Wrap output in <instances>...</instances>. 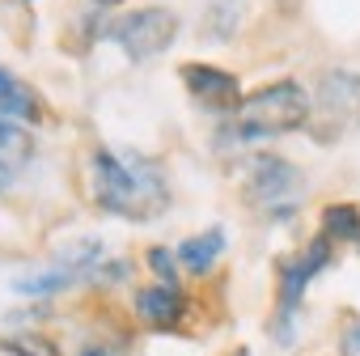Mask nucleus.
<instances>
[{
  "mask_svg": "<svg viewBox=\"0 0 360 356\" xmlns=\"http://www.w3.org/2000/svg\"><path fill=\"white\" fill-rule=\"evenodd\" d=\"M183 85L195 94L200 106H208L212 115H238L242 110V89H238V77L225 72V68H212V64H183Z\"/></svg>",
  "mask_w": 360,
  "mask_h": 356,
  "instance_id": "5",
  "label": "nucleus"
},
{
  "mask_svg": "<svg viewBox=\"0 0 360 356\" xmlns=\"http://www.w3.org/2000/svg\"><path fill=\"white\" fill-rule=\"evenodd\" d=\"M292 191H301V170H297L292 161L271 157V153H263V157L250 161L246 200H255V204H280V200H288Z\"/></svg>",
  "mask_w": 360,
  "mask_h": 356,
  "instance_id": "6",
  "label": "nucleus"
},
{
  "mask_svg": "<svg viewBox=\"0 0 360 356\" xmlns=\"http://www.w3.org/2000/svg\"><path fill=\"white\" fill-rule=\"evenodd\" d=\"M131 60H153L161 56L174 34H178V18L169 9H131L127 18H119L110 30H106Z\"/></svg>",
  "mask_w": 360,
  "mask_h": 356,
  "instance_id": "4",
  "label": "nucleus"
},
{
  "mask_svg": "<svg viewBox=\"0 0 360 356\" xmlns=\"http://www.w3.org/2000/svg\"><path fill=\"white\" fill-rule=\"evenodd\" d=\"M136 318L144 326H178V318H183V293H178L174 284H153V288H140L136 293Z\"/></svg>",
  "mask_w": 360,
  "mask_h": 356,
  "instance_id": "8",
  "label": "nucleus"
},
{
  "mask_svg": "<svg viewBox=\"0 0 360 356\" xmlns=\"http://www.w3.org/2000/svg\"><path fill=\"white\" fill-rule=\"evenodd\" d=\"M94 5H119V0H94Z\"/></svg>",
  "mask_w": 360,
  "mask_h": 356,
  "instance_id": "17",
  "label": "nucleus"
},
{
  "mask_svg": "<svg viewBox=\"0 0 360 356\" xmlns=\"http://www.w3.org/2000/svg\"><path fill=\"white\" fill-rule=\"evenodd\" d=\"M309 132L330 144L343 132H360V72H326L318 81V102L309 115Z\"/></svg>",
  "mask_w": 360,
  "mask_h": 356,
  "instance_id": "3",
  "label": "nucleus"
},
{
  "mask_svg": "<svg viewBox=\"0 0 360 356\" xmlns=\"http://www.w3.org/2000/svg\"><path fill=\"white\" fill-rule=\"evenodd\" d=\"M30 153H34L30 132L18 127V123H9V119H0V191H5L13 178L22 174V165L30 161Z\"/></svg>",
  "mask_w": 360,
  "mask_h": 356,
  "instance_id": "9",
  "label": "nucleus"
},
{
  "mask_svg": "<svg viewBox=\"0 0 360 356\" xmlns=\"http://www.w3.org/2000/svg\"><path fill=\"white\" fill-rule=\"evenodd\" d=\"M77 356H110L106 348H85V352H77Z\"/></svg>",
  "mask_w": 360,
  "mask_h": 356,
  "instance_id": "16",
  "label": "nucleus"
},
{
  "mask_svg": "<svg viewBox=\"0 0 360 356\" xmlns=\"http://www.w3.org/2000/svg\"><path fill=\"white\" fill-rule=\"evenodd\" d=\"M309 98L297 81H276L259 94H250L238 110L233 123V140H267V136H284L297 127H309Z\"/></svg>",
  "mask_w": 360,
  "mask_h": 356,
  "instance_id": "2",
  "label": "nucleus"
},
{
  "mask_svg": "<svg viewBox=\"0 0 360 356\" xmlns=\"http://www.w3.org/2000/svg\"><path fill=\"white\" fill-rule=\"evenodd\" d=\"M339 356H360V322H352L339 339Z\"/></svg>",
  "mask_w": 360,
  "mask_h": 356,
  "instance_id": "15",
  "label": "nucleus"
},
{
  "mask_svg": "<svg viewBox=\"0 0 360 356\" xmlns=\"http://www.w3.org/2000/svg\"><path fill=\"white\" fill-rule=\"evenodd\" d=\"M330 263V238L322 234V238H314L284 272H280V318H292V310H297V301H301V293H305V284L322 272Z\"/></svg>",
  "mask_w": 360,
  "mask_h": 356,
  "instance_id": "7",
  "label": "nucleus"
},
{
  "mask_svg": "<svg viewBox=\"0 0 360 356\" xmlns=\"http://www.w3.org/2000/svg\"><path fill=\"white\" fill-rule=\"evenodd\" d=\"M43 115V102H39V94L30 89V85H22V81H13L5 68H0V119H39Z\"/></svg>",
  "mask_w": 360,
  "mask_h": 356,
  "instance_id": "10",
  "label": "nucleus"
},
{
  "mask_svg": "<svg viewBox=\"0 0 360 356\" xmlns=\"http://www.w3.org/2000/svg\"><path fill=\"white\" fill-rule=\"evenodd\" d=\"M221 250H225V229L212 225V229H204V234H195V238H187L183 246H178V259H183L191 272H208Z\"/></svg>",
  "mask_w": 360,
  "mask_h": 356,
  "instance_id": "11",
  "label": "nucleus"
},
{
  "mask_svg": "<svg viewBox=\"0 0 360 356\" xmlns=\"http://www.w3.org/2000/svg\"><path fill=\"white\" fill-rule=\"evenodd\" d=\"M89 191L98 208H106L110 217H127V221H153L169 204L161 165L140 153L98 148L89 157Z\"/></svg>",
  "mask_w": 360,
  "mask_h": 356,
  "instance_id": "1",
  "label": "nucleus"
},
{
  "mask_svg": "<svg viewBox=\"0 0 360 356\" xmlns=\"http://www.w3.org/2000/svg\"><path fill=\"white\" fill-rule=\"evenodd\" d=\"M72 280H81V272H72V267H51V272H39V276H22V280H13V288L26 293V297H47V293L68 288Z\"/></svg>",
  "mask_w": 360,
  "mask_h": 356,
  "instance_id": "12",
  "label": "nucleus"
},
{
  "mask_svg": "<svg viewBox=\"0 0 360 356\" xmlns=\"http://www.w3.org/2000/svg\"><path fill=\"white\" fill-rule=\"evenodd\" d=\"M148 267L161 276V284H174V255H169V250L153 246V250H148Z\"/></svg>",
  "mask_w": 360,
  "mask_h": 356,
  "instance_id": "14",
  "label": "nucleus"
},
{
  "mask_svg": "<svg viewBox=\"0 0 360 356\" xmlns=\"http://www.w3.org/2000/svg\"><path fill=\"white\" fill-rule=\"evenodd\" d=\"M322 229H326L330 242H339V238H360V208H352V204H330V208L322 212Z\"/></svg>",
  "mask_w": 360,
  "mask_h": 356,
  "instance_id": "13",
  "label": "nucleus"
}]
</instances>
